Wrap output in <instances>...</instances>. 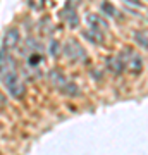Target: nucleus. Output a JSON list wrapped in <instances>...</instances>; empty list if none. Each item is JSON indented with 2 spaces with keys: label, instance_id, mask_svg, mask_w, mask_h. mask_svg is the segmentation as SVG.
<instances>
[{
  "label": "nucleus",
  "instance_id": "8",
  "mask_svg": "<svg viewBox=\"0 0 148 155\" xmlns=\"http://www.w3.org/2000/svg\"><path fill=\"white\" fill-rule=\"evenodd\" d=\"M109 69L112 72H115V74H121L122 71H124V66H122V61L119 55L112 57V59H109Z\"/></svg>",
  "mask_w": 148,
  "mask_h": 155
},
{
  "label": "nucleus",
  "instance_id": "15",
  "mask_svg": "<svg viewBox=\"0 0 148 155\" xmlns=\"http://www.w3.org/2000/svg\"><path fill=\"white\" fill-rule=\"evenodd\" d=\"M124 2H129L133 5H140V0H124Z\"/></svg>",
  "mask_w": 148,
  "mask_h": 155
},
{
  "label": "nucleus",
  "instance_id": "13",
  "mask_svg": "<svg viewBox=\"0 0 148 155\" xmlns=\"http://www.w3.org/2000/svg\"><path fill=\"white\" fill-rule=\"evenodd\" d=\"M59 50H61V45L57 43V41H52V43H50V52H52V55H59Z\"/></svg>",
  "mask_w": 148,
  "mask_h": 155
},
{
  "label": "nucleus",
  "instance_id": "2",
  "mask_svg": "<svg viewBox=\"0 0 148 155\" xmlns=\"http://www.w3.org/2000/svg\"><path fill=\"white\" fill-rule=\"evenodd\" d=\"M119 57H121L122 61V66H124V69H127L129 72H133V74H138V72L143 71V59L140 54H136V52H133V50H124L122 54H119Z\"/></svg>",
  "mask_w": 148,
  "mask_h": 155
},
{
  "label": "nucleus",
  "instance_id": "12",
  "mask_svg": "<svg viewBox=\"0 0 148 155\" xmlns=\"http://www.w3.org/2000/svg\"><path fill=\"white\" fill-rule=\"evenodd\" d=\"M45 0H29V5H31V9H35V11H40L41 7H43Z\"/></svg>",
  "mask_w": 148,
  "mask_h": 155
},
{
  "label": "nucleus",
  "instance_id": "5",
  "mask_svg": "<svg viewBox=\"0 0 148 155\" xmlns=\"http://www.w3.org/2000/svg\"><path fill=\"white\" fill-rule=\"evenodd\" d=\"M86 21L90 24V31H95V33L104 35V31H107V28H109L107 21H105L104 17H100L98 14H88Z\"/></svg>",
  "mask_w": 148,
  "mask_h": 155
},
{
  "label": "nucleus",
  "instance_id": "3",
  "mask_svg": "<svg viewBox=\"0 0 148 155\" xmlns=\"http://www.w3.org/2000/svg\"><path fill=\"white\" fill-rule=\"evenodd\" d=\"M50 81L54 83V86L59 90V91L69 95V97H72V95L77 93V86L72 83V81H69L61 71H52L50 72Z\"/></svg>",
  "mask_w": 148,
  "mask_h": 155
},
{
  "label": "nucleus",
  "instance_id": "1",
  "mask_svg": "<svg viewBox=\"0 0 148 155\" xmlns=\"http://www.w3.org/2000/svg\"><path fill=\"white\" fill-rule=\"evenodd\" d=\"M2 79H4V84H5L7 91H9V95H11L12 98H22V97H24L26 86H24V83H22L21 76L17 74V71L9 72V74H5V76H2Z\"/></svg>",
  "mask_w": 148,
  "mask_h": 155
},
{
  "label": "nucleus",
  "instance_id": "11",
  "mask_svg": "<svg viewBox=\"0 0 148 155\" xmlns=\"http://www.w3.org/2000/svg\"><path fill=\"white\" fill-rule=\"evenodd\" d=\"M84 36L90 38L93 43H102V41H104V35L95 33V31H84Z\"/></svg>",
  "mask_w": 148,
  "mask_h": 155
},
{
  "label": "nucleus",
  "instance_id": "9",
  "mask_svg": "<svg viewBox=\"0 0 148 155\" xmlns=\"http://www.w3.org/2000/svg\"><path fill=\"white\" fill-rule=\"evenodd\" d=\"M41 61H43V57L40 55L38 52H31V55H29V59H28V64H29V67H35V69H36Z\"/></svg>",
  "mask_w": 148,
  "mask_h": 155
},
{
  "label": "nucleus",
  "instance_id": "14",
  "mask_svg": "<svg viewBox=\"0 0 148 155\" xmlns=\"http://www.w3.org/2000/svg\"><path fill=\"white\" fill-rule=\"evenodd\" d=\"M104 9H105V11H109V12H107L109 16H119V14H117V11H115L114 7H110L109 4H107V2L104 4Z\"/></svg>",
  "mask_w": 148,
  "mask_h": 155
},
{
  "label": "nucleus",
  "instance_id": "6",
  "mask_svg": "<svg viewBox=\"0 0 148 155\" xmlns=\"http://www.w3.org/2000/svg\"><path fill=\"white\" fill-rule=\"evenodd\" d=\"M14 71H16L14 59L7 54V50H0V76H5V74Z\"/></svg>",
  "mask_w": 148,
  "mask_h": 155
},
{
  "label": "nucleus",
  "instance_id": "4",
  "mask_svg": "<svg viewBox=\"0 0 148 155\" xmlns=\"http://www.w3.org/2000/svg\"><path fill=\"white\" fill-rule=\"evenodd\" d=\"M64 54H66V57L71 59L72 62H86L88 61L84 48H83L81 45H79V41H76L74 38L69 40V41L64 45Z\"/></svg>",
  "mask_w": 148,
  "mask_h": 155
},
{
  "label": "nucleus",
  "instance_id": "7",
  "mask_svg": "<svg viewBox=\"0 0 148 155\" xmlns=\"http://www.w3.org/2000/svg\"><path fill=\"white\" fill-rule=\"evenodd\" d=\"M19 40H21V35H19V31H17L16 28L9 29V31L5 33V36H4V48H5V50L16 48L17 45H19Z\"/></svg>",
  "mask_w": 148,
  "mask_h": 155
},
{
  "label": "nucleus",
  "instance_id": "10",
  "mask_svg": "<svg viewBox=\"0 0 148 155\" xmlns=\"http://www.w3.org/2000/svg\"><path fill=\"white\" fill-rule=\"evenodd\" d=\"M134 38H136V43L141 47L143 50H146V31H138L134 35Z\"/></svg>",
  "mask_w": 148,
  "mask_h": 155
}]
</instances>
